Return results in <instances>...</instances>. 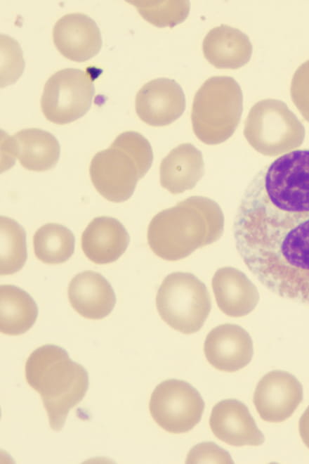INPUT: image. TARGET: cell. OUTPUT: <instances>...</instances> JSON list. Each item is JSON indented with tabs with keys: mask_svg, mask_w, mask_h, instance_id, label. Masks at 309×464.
I'll return each mask as SVG.
<instances>
[{
	"mask_svg": "<svg viewBox=\"0 0 309 464\" xmlns=\"http://www.w3.org/2000/svg\"><path fill=\"white\" fill-rule=\"evenodd\" d=\"M233 236L265 287L309 305V148L286 153L255 175L237 207Z\"/></svg>",
	"mask_w": 309,
	"mask_h": 464,
	"instance_id": "obj_1",
	"label": "cell"
},
{
	"mask_svg": "<svg viewBox=\"0 0 309 464\" xmlns=\"http://www.w3.org/2000/svg\"><path fill=\"white\" fill-rule=\"evenodd\" d=\"M223 229L224 215L219 205L207 197L195 195L154 215L147 238L157 257L173 262L216 242Z\"/></svg>",
	"mask_w": 309,
	"mask_h": 464,
	"instance_id": "obj_2",
	"label": "cell"
},
{
	"mask_svg": "<svg viewBox=\"0 0 309 464\" xmlns=\"http://www.w3.org/2000/svg\"><path fill=\"white\" fill-rule=\"evenodd\" d=\"M25 373L28 385L41 396L51 428L60 431L70 411L88 390L86 370L72 361L65 349L47 344L29 354Z\"/></svg>",
	"mask_w": 309,
	"mask_h": 464,
	"instance_id": "obj_3",
	"label": "cell"
},
{
	"mask_svg": "<svg viewBox=\"0 0 309 464\" xmlns=\"http://www.w3.org/2000/svg\"><path fill=\"white\" fill-rule=\"evenodd\" d=\"M153 152L148 140L134 131L119 134L107 149L93 157L89 174L96 191L106 200H129L138 181L150 169Z\"/></svg>",
	"mask_w": 309,
	"mask_h": 464,
	"instance_id": "obj_4",
	"label": "cell"
},
{
	"mask_svg": "<svg viewBox=\"0 0 309 464\" xmlns=\"http://www.w3.org/2000/svg\"><path fill=\"white\" fill-rule=\"evenodd\" d=\"M242 111V91L236 80L228 76L211 77L195 95L191 112L193 131L205 144L225 142L237 128Z\"/></svg>",
	"mask_w": 309,
	"mask_h": 464,
	"instance_id": "obj_5",
	"label": "cell"
},
{
	"mask_svg": "<svg viewBox=\"0 0 309 464\" xmlns=\"http://www.w3.org/2000/svg\"><path fill=\"white\" fill-rule=\"evenodd\" d=\"M156 307L167 325L189 335L202 328L211 302L202 281L191 273L177 271L163 280L156 295Z\"/></svg>",
	"mask_w": 309,
	"mask_h": 464,
	"instance_id": "obj_6",
	"label": "cell"
},
{
	"mask_svg": "<svg viewBox=\"0 0 309 464\" xmlns=\"http://www.w3.org/2000/svg\"><path fill=\"white\" fill-rule=\"evenodd\" d=\"M305 134L303 125L289 107L272 98L255 103L244 122L246 140L265 156H277L298 148Z\"/></svg>",
	"mask_w": 309,
	"mask_h": 464,
	"instance_id": "obj_7",
	"label": "cell"
},
{
	"mask_svg": "<svg viewBox=\"0 0 309 464\" xmlns=\"http://www.w3.org/2000/svg\"><path fill=\"white\" fill-rule=\"evenodd\" d=\"M95 70L65 68L46 82L41 98L44 117L56 124L71 123L90 109L94 96Z\"/></svg>",
	"mask_w": 309,
	"mask_h": 464,
	"instance_id": "obj_8",
	"label": "cell"
},
{
	"mask_svg": "<svg viewBox=\"0 0 309 464\" xmlns=\"http://www.w3.org/2000/svg\"><path fill=\"white\" fill-rule=\"evenodd\" d=\"M149 410L155 423L172 434L185 433L200 421L204 402L198 391L188 382L168 379L152 392Z\"/></svg>",
	"mask_w": 309,
	"mask_h": 464,
	"instance_id": "obj_9",
	"label": "cell"
},
{
	"mask_svg": "<svg viewBox=\"0 0 309 464\" xmlns=\"http://www.w3.org/2000/svg\"><path fill=\"white\" fill-rule=\"evenodd\" d=\"M60 144L51 133L38 128L24 129L13 136H1V159L6 170L17 158L25 169L44 172L53 168L58 162Z\"/></svg>",
	"mask_w": 309,
	"mask_h": 464,
	"instance_id": "obj_10",
	"label": "cell"
},
{
	"mask_svg": "<svg viewBox=\"0 0 309 464\" xmlns=\"http://www.w3.org/2000/svg\"><path fill=\"white\" fill-rule=\"evenodd\" d=\"M303 399V387L291 373L275 370L266 373L258 382L254 404L261 418L279 423L290 418Z\"/></svg>",
	"mask_w": 309,
	"mask_h": 464,
	"instance_id": "obj_11",
	"label": "cell"
},
{
	"mask_svg": "<svg viewBox=\"0 0 309 464\" xmlns=\"http://www.w3.org/2000/svg\"><path fill=\"white\" fill-rule=\"evenodd\" d=\"M185 109L183 90L173 79H152L145 84L136 94L137 115L152 127L171 124L182 115Z\"/></svg>",
	"mask_w": 309,
	"mask_h": 464,
	"instance_id": "obj_12",
	"label": "cell"
},
{
	"mask_svg": "<svg viewBox=\"0 0 309 464\" xmlns=\"http://www.w3.org/2000/svg\"><path fill=\"white\" fill-rule=\"evenodd\" d=\"M204 352L208 362L216 369L236 372L251 361L253 342L248 332L241 326L221 324L213 328L206 335Z\"/></svg>",
	"mask_w": 309,
	"mask_h": 464,
	"instance_id": "obj_13",
	"label": "cell"
},
{
	"mask_svg": "<svg viewBox=\"0 0 309 464\" xmlns=\"http://www.w3.org/2000/svg\"><path fill=\"white\" fill-rule=\"evenodd\" d=\"M53 40L61 55L76 62L90 60L102 47V37L97 24L81 13L61 17L53 27Z\"/></svg>",
	"mask_w": 309,
	"mask_h": 464,
	"instance_id": "obj_14",
	"label": "cell"
},
{
	"mask_svg": "<svg viewBox=\"0 0 309 464\" xmlns=\"http://www.w3.org/2000/svg\"><path fill=\"white\" fill-rule=\"evenodd\" d=\"M209 426L216 438L230 446H259L265 441L247 406L237 399L218 402L212 408Z\"/></svg>",
	"mask_w": 309,
	"mask_h": 464,
	"instance_id": "obj_15",
	"label": "cell"
},
{
	"mask_svg": "<svg viewBox=\"0 0 309 464\" xmlns=\"http://www.w3.org/2000/svg\"><path fill=\"white\" fill-rule=\"evenodd\" d=\"M69 301L81 316L99 320L108 316L116 304L110 283L100 273L85 271L77 274L68 287Z\"/></svg>",
	"mask_w": 309,
	"mask_h": 464,
	"instance_id": "obj_16",
	"label": "cell"
},
{
	"mask_svg": "<svg viewBox=\"0 0 309 464\" xmlns=\"http://www.w3.org/2000/svg\"><path fill=\"white\" fill-rule=\"evenodd\" d=\"M211 285L218 307L228 316H246L259 301L256 285L242 271L232 266L218 269Z\"/></svg>",
	"mask_w": 309,
	"mask_h": 464,
	"instance_id": "obj_17",
	"label": "cell"
},
{
	"mask_svg": "<svg viewBox=\"0 0 309 464\" xmlns=\"http://www.w3.org/2000/svg\"><path fill=\"white\" fill-rule=\"evenodd\" d=\"M129 240L126 229L119 221L110 217H98L82 233L81 248L92 262L110 264L125 252Z\"/></svg>",
	"mask_w": 309,
	"mask_h": 464,
	"instance_id": "obj_18",
	"label": "cell"
},
{
	"mask_svg": "<svg viewBox=\"0 0 309 464\" xmlns=\"http://www.w3.org/2000/svg\"><path fill=\"white\" fill-rule=\"evenodd\" d=\"M204 174L200 150L191 143H181L172 149L159 167L161 186L172 194L192 189Z\"/></svg>",
	"mask_w": 309,
	"mask_h": 464,
	"instance_id": "obj_19",
	"label": "cell"
},
{
	"mask_svg": "<svg viewBox=\"0 0 309 464\" xmlns=\"http://www.w3.org/2000/svg\"><path fill=\"white\" fill-rule=\"evenodd\" d=\"M202 49L206 59L219 69H237L251 59L252 44L249 37L226 25L211 29L205 36Z\"/></svg>",
	"mask_w": 309,
	"mask_h": 464,
	"instance_id": "obj_20",
	"label": "cell"
},
{
	"mask_svg": "<svg viewBox=\"0 0 309 464\" xmlns=\"http://www.w3.org/2000/svg\"><path fill=\"white\" fill-rule=\"evenodd\" d=\"M37 316V304L26 291L13 285H0L1 333L22 335L32 328Z\"/></svg>",
	"mask_w": 309,
	"mask_h": 464,
	"instance_id": "obj_21",
	"label": "cell"
},
{
	"mask_svg": "<svg viewBox=\"0 0 309 464\" xmlns=\"http://www.w3.org/2000/svg\"><path fill=\"white\" fill-rule=\"evenodd\" d=\"M75 238L67 227L48 223L38 228L33 237L34 254L48 264H58L68 260L74 251Z\"/></svg>",
	"mask_w": 309,
	"mask_h": 464,
	"instance_id": "obj_22",
	"label": "cell"
},
{
	"mask_svg": "<svg viewBox=\"0 0 309 464\" xmlns=\"http://www.w3.org/2000/svg\"><path fill=\"white\" fill-rule=\"evenodd\" d=\"M27 260L26 233L15 220L0 217V275L19 271Z\"/></svg>",
	"mask_w": 309,
	"mask_h": 464,
	"instance_id": "obj_23",
	"label": "cell"
},
{
	"mask_svg": "<svg viewBox=\"0 0 309 464\" xmlns=\"http://www.w3.org/2000/svg\"><path fill=\"white\" fill-rule=\"evenodd\" d=\"M135 6L139 14L150 24L159 27H173L188 17V1H126Z\"/></svg>",
	"mask_w": 309,
	"mask_h": 464,
	"instance_id": "obj_24",
	"label": "cell"
},
{
	"mask_svg": "<svg viewBox=\"0 0 309 464\" xmlns=\"http://www.w3.org/2000/svg\"><path fill=\"white\" fill-rule=\"evenodd\" d=\"M1 87L13 84L21 76L25 60L19 44L8 35H0Z\"/></svg>",
	"mask_w": 309,
	"mask_h": 464,
	"instance_id": "obj_25",
	"label": "cell"
},
{
	"mask_svg": "<svg viewBox=\"0 0 309 464\" xmlns=\"http://www.w3.org/2000/svg\"><path fill=\"white\" fill-rule=\"evenodd\" d=\"M290 94L294 104L309 122V60L302 63L294 72Z\"/></svg>",
	"mask_w": 309,
	"mask_h": 464,
	"instance_id": "obj_26",
	"label": "cell"
},
{
	"mask_svg": "<svg viewBox=\"0 0 309 464\" xmlns=\"http://www.w3.org/2000/svg\"><path fill=\"white\" fill-rule=\"evenodd\" d=\"M187 463H233L230 454L213 442L195 445L188 453Z\"/></svg>",
	"mask_w": 309,
	"mask_h": 464,
	"instance_id": "obj_27",
	"label": "cell"
},
{
	"mask_svg": "<svg viewBox=\"0 0 309 464\" xmlns=\"http://www.w3.org/2000/svg\"><path fill=\"white\" fill-rule=\"evenodd\" d=\"M298 429L303 442L309 449V406L300 418Z\"/></svg>",
	"mask_w": 309,
	"mask_h": 464,
	"instance_id": "obj_28",
	"label": "cell"
}]
</instances>
